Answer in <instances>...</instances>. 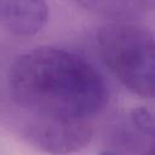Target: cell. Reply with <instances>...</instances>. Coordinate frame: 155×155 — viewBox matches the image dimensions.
Listing matches in <instances>:
<instances>
[{
	"mask_svg": "<svg viewBox=\"0 0 155 155\" xmlns=\"http://www.w3.org/2000/svg\"><path fill=\"white\" fill-rule=\"evenodd\" d=\"M12 99L36 117L90 121L110 101L102 73L84 56L56 46L25 51L11 63Z\"/></svg>",
	"mask_w": 155,
	"mask_h": 155,
	"instance_id": "obj_1",
	"label": "cell"
},
{
	"mask_svg": "<svg viewBox=\"0 0 155 155\" xmlns=\"http://www.w3.org/2000/svg\"><path fill=\"white\" fill-rule=\"evenodd\" d=\"M102 63L130 92L143 98L154 96V35L134 22H110L96 34Z\"/></svg>",
	"mask_w": 155,
	"mask_h": 155,
	"instance_id": "obj_2",
	"label": "cell"
},
{
	"mask_svg": "<svg viewBox=\"0 0 155 155\" xmlns=\"http://www.w3.org/2000/svg\"><path fill=\"white\" fill-rule=\"evenodd\" d=\"M92 134L90 121L36 116L24 131V136L33 145L52 154L79 151L88 145Z\"/></svg>",
	"mask_w": 155,
	"mask_h": 155,
	"instance_id": "obj_3",
	"label": "cell"
},
{
	"mask_svg": "<svg viewBox=\"0 0 155 155\" xmlns=\"http://www.w3.org/2000/svg\"><path fill=\"white\" fill-rule=\"evenodd\" d=\"M46 0H0V28L18 38L39 34L47 24Z\"/></svg>",
	"mask_w": 155,
	"mask_h": 155,
	"instance_id": "obj_4",
	"label": "cell"
},
{
	"mask_svg": "<svg viewBox=\"0 0 155 155\" xmlns=\"http://www.w3.org/2000/svg\"><path fill=\"white\" fill-rule=\"evenodd\" d=\"M88 12L111 22H134L151 12L154 0H74Z\"/></svg>",
	"mask_w": 155,
	"mask_h": 155,
	"instance_id": "obj_5",
	"label": "cell"
},
{
	"mask_svg": "<svg viewBox=\"0 0 155 155\" xmlns=\"http://www.w3.org/2000/svg\"><path fill=\"white\" fill-rule=\"evenodd\" d=\"M127 119L145 136L154 138V117L150 109L147 107H137L131 109Z\"/></svg>",
	"mask_w": 155,
	"mask_h": 155,
	"instance_id": "obj_6",
	"label": "cell"
}]
</instances>
